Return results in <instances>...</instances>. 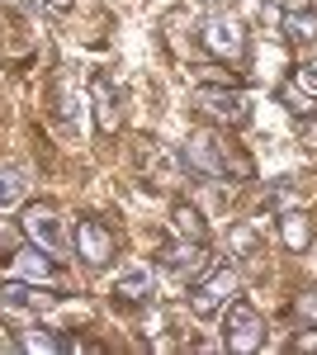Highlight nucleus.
<instances>
[{
  "label": "nucleus",
  "instance_id": "1",
  "mask_svg": "<svg viewBox=\"0 0 317 355\" xmlns=\"http://www.w3.org/2000/svg\"><path fill=\"white\" fill-rule=\"evenodd\" d=\"M180 157L204 180H251V162L241 157L232 142H223L218 133H204V128L180 142Z\"/></svg>",
  "mask_w": 317,
  "mask_h": 355
},
{
  "label": "nucleus",
  "instance_id": "2",
  "mask_svg": "<svg viewBox=\"0 0 317 355\" xmlns=\"http://www.w3.org/2000/svg\"><path fill=\"white\" fill-rule=\"evenodd\" d=\"M261 341H265L261 313L246 299H232L228 303V318H223V346L237 351V355H251V351H261Z\"/></svg>",
  "mask_w": 317,
  "mask_h": 355
},
{
  "label": "nucleus",
  "instance_id": "3",
  "mask_svg": "<svg viewBox=\"0 0 317 355\" xmlns=\"http://www.w3.org/2000/svg\"><path fill=\"white\" fill-rule=\"evenodd\" d=\"M199 43H204V53L218 57V62H237L246 53V28H241L237 15H209L204 28H199Z\"/></svg>",
  "mask_w": 317,
  "mask_h": 355
},
{
  "label": "nucleus",
  "instance_id": "4",
  "mask_svg": "<svg viewBox=\"0 0 317 355\" xmlns=\"http://www.w3.org/2000/svg\"><path fill=\"white\" fill-rule=\"evenodd\" d=\"M261 15L275 19L289 38H303V43L317 38V5L313 0H261Z\"/></svg>",
  "mask_w": 317,
  "mask_h": 355
},
{
  "label": "nucleus",
  "instance_id": "5",
  "mask_svg": "<svg viewBox=\"0 0 317 355\" xmlns=\"http://www.w3.org/2000/svg\"><path fill=\"white\" fill-rule=\"evenodd\" d=\"M53 284H33V279H5L0 284V308L19 313V318H38L57 303V294H48Z\"/></svg>",
  "mask_w": 317,
  "mask_h": 355
},
{
  "label": "nucleus",
  "instance_id": "6",
  "mask_svg": "<svg viewBox=\"0 0 317 355\" xmlns=\"http://www.w3.org/2000/svg\"><path fill=\"white\" fill-rule=\"evenodd\" d=\"M232 299H237V270H232V266H218V270H213L209 279L194 289V299H189V313H194L199 322H209L213 313H218L223 303H232Z\"/></svg>",
  "mask_w": 317,
  "mask_h": 355
},
{
  "label": "nucleus",
  "instance_id": "7",
  "mask_svg": "<svg viewBox=\"0 0 317 355\" xmlns=\"http://www.w3.org/2000/svg\"><path fill=\"white\" fill-rule=\"evenodd\" d=\"M24 237L33 246H43L48 256H67V251H71V237H67L62 218H57L53 209H43V204L24 209Z\"/></svg>",
  "mask_w": 317,
  "mask_h": 355
},
{
  "label": "nucleus",
  "instance_id": "8",
  "mask_svg": "<svg viewBox=\"0 0 317 355\" xmlns=\"http://www.w3.org/2000/svg\"><path fill=\"white\" fill-rule=\"evenodd\" d=\"M194 100H199V105H204L209 114L228 119L232 128H246V123H251V100H246L241 90H218V85H199V90H194Z\"/></svg>",
  "mask_w": 317,
  "mask_h": 355
},
{
  "label": "nucleus",
  "instance_id": "9",
  "mask_svg": "<svg viewBox=\"0 0 317 355\" xmlns=\"http://www.w3.org/2000/svg\"><path fill=\"white\" fill-rule=\"evenodd\" d=\"M157 266L171 279H189V275H199L204 266H209V256H204V242H180V246H161L157 251Z\"/></svg>",
  "mask_w": 317,
  "mask_h": 355
},
{
  "label": "nucleus",
  "instance_id": "10",
  "mask_svg": "<svg viewBox=\"0 0 317 355\" xmlns=\"http://www.w3.org/2000/svg\"><path fill=\"white\" fill-rule=\"evenodd\" d=\"M76 251L85 266H105L109 256H114V237L95 218H85V223H76Z\"/></svg>",
  "mask_w": 317,
  "mask_h": 355
},
{
  "label": "nucleus",
  "instance_id": "11",
  "mask_svg": "<svg viewBox=\"0 0 317 355\" xmlns=\"http://www.w3.org/2000/svg\"><path fill=\"white\" fill-rule=\"evenodd\" d=\"M109 294H114L119 303H142L147 294H152V270H147V266H123V270L114 275Z\"/></svg>",
  "mask_w": 317,
  "mask_h": 355
},
{
  "label": "nucleus",
  "instance_id": "12",
  "mask_svg": "<svg viewBox=\"0 0 317 355\" xmlns=\"http://www.w3.org/2000/svg\"><path fill=\"white\" fill-rule=\"evenodd\" d=\"M15 275L19 279H33V284H57V266L43 246H28V251H15Z\"/></svg>",
  "mask_w": 317,
  "mask_h": 355
},
{
  "label": "nucleus",
  "instance_id": "13",
  "mask_svg": "<svg viewBox=\"0 0 317 355\" xmlns=\"http://www.w3.org/2000/svg\"><path fill=\"white\" fill-rule=\"evenodd\" d=\"M90 105L100 114V128L114 133V128H119V95H114V85H109L105 71H95V81H90Z\"/></svg>",
  "mask_w": 317,
  "mask_h": 355
},
{
  "label": "nucleus",
  "instance_id": "14",
  "mask_svg": "<svg viewBox=\"0 0 317 355\" xmlns=\"http://www.w3.org/2000/svg\"><path fill=\"white\" fill-rule=\"evenodd\" d=\"M280 237H284L289 251H303V246L313 242V223L303 218V209H284L280 214Z\"/></svg>",
  "mask_w": 317,
  "mask_h": 355
},
{
  "label": "nucleus",
  "instance_id": "15",
  "mask_svg": "<svg viewBox=\"0 0 317 355\" xmlns=\"http://www.w3.org/2000/svg\"><path fill=\"white\" fill-rule=\"evenodd\" d=\"M171 227H175L180 237H189V242H204V237H209V223H204V214H199L194 204H175V209H171Z\"/></svg>",
  "mask_w": 317,
  "mask_h": 355
},
{
  "label": "nucleus",
  "instance_id": "16",
  "mask_svg": "<svg viewBox=\"0 0 317 355\" xmlns=\"http://www.w3.org/2000/svg\"><path fill=\"white\" fill-rule=\"evenodd\" d=\"M280 105H284L293 119H313V114H317V90H308V85L293 81V85L280 90Z\"/></svg>",
  "mask_w": 317,
  "mask_h": 355
},
{
  "label": "nucleus",
  "instance_id": "17",
  "mask_svg": "<svg viewBox=\"0 0 317 355\" xmlns=\"http://www.w3.org/2000/svg\"><path fill=\"white\" fill-rule=\"evenodd\" d=\"M24 194H28L24 171H0V214H5V209H19Z\"/></svg>",
  "mask_w": 317,
  "mask_h": 355
},
{
  "label": "nucleus",
  "instance_id": "18",
  "mask_svg": "<svg viewBox=\"0 0 317 355\" xmlns=\"http://www.w3.org/2000/svg\"><path fill=\"white\" fill-rule=\"evenodd\" d=\"M62 105H67V128H71V137H85V95L80 90H67L62 95Z\"/></svg>",
  "mask_w": 317,
  "mask_h": 355
},
{
  "label": "nucleus",
  "instance_id": "19",
  "mask_svg": "<svg viewBox=\"0 0 317 355\" xmlns=\"http://www.w3.org/2000/svg\"><path fill=\"white\" fill-rule=\"evenodd\" d=\"M24 351H38V355H57V351H67L62 341L53 336V327H33L24 336Z\"/></svg>",
  "mask_w": 317,
  "mask_h": 355
},
{
  "label": "nucleus",
  "instance_id": "20",
  "mask_svg": "<svg viewBox=\"0 0 317 355\" xmlns=\"http://www.w3.org/2000/svg\"><path fill=\"white\" fill-rule=\"evenodd\" d=\"M284 209H298V194H293L289 185H280L275 194H265V204H261V218H265V214H275V218H280Z\"/></svg>",
  "mask_w": 317,
  "mask_h": 355
},
{
  "label": "nucleus",
  "instance_id": "21",
  "mask_svg": "<svg viewBox=\"0 0 317 355\" xmlns=\"http://www.w3.org/2000/svg\"><path fill=\"white\" fill-rule=\"evenodd\" d=\"M232 246H237L246 261H256V256H265V246H261V237L251 232V227H232Z\"/></svg>",
  "mask_w": 317,
  "mask_h": 355
},
{
  "label": "nucleus",
  "instance_id": "22",
  "mask_svg": "<svg viewBox=\"0 0 317 355\" xmlns=\"http://www.w3.org/2000/svg\"><path fill=\"white\" fill-rule=\"evenodd\" d=\"M298 313H303V322H308V327H317V289H308V294L298 299Z\"/></svg>",
  "mask_w": 317,
  "mask_h": 355
},
{
  "label": "nucleus",
  "instance_id": "23",
  "mask_svg": "<svg viewBox=\"0 0 317 355\" xmlns=\"http://www.w3.org/2000/svg\"><path fill=\"white\" fill-rule=\"evenodd\" d=\"M298 85H308V90H317V53L298 67Z\"/></svg>",
  "mask_w": 317,
  "mask_h": 355
},
{
  "label": "nucleus",
  "instance_id": "24",
  "mask_svg": "<svg viewBox=\"0 0 317 355\" xmlns=\"http://www.w3.org/2000/svg\"><path fill=\"white\" fill-rule=\"evenodd\" d=\"M43 5H53V10H71V0H43Z\"/></svg>",
  "mask_w": 317,
  "mask_h": 355
},
{
  "label": "nucleus",
  "instance_id": "25",
  "mask_svg": "<svg viewBox=\"0 0 317 355\" xmlns=\"http://www.w3.org/2000/svg\"><path fill=\"white\" fill-rule=\"evenodd\" d=\"M199 5H218V0H199Z\"/></svg>",
  "mask_w": 317,
  "mask_h": 355
}]
</instances>
